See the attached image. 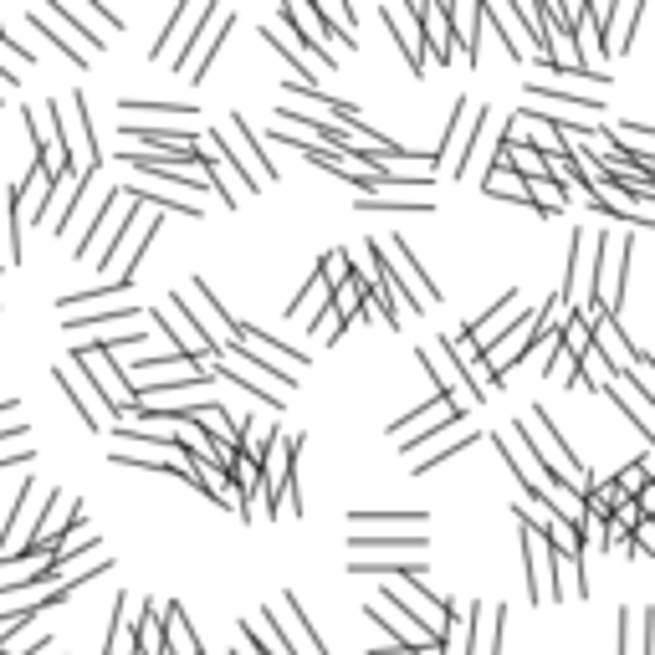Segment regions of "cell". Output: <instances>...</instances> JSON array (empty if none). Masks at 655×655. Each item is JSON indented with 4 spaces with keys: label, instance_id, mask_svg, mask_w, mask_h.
Returning a JSON list of instances; mask_svg holds the SVG:
<instances>
[{
    "label": "cell",
    "instance_id": "1",
    "mask_svg": "<svg viewBox=\"0 0 655 655\" xmlns=\"http://www.w3.org/2000/svg\"><path fill=\"white\" fill-rule=\"evenodd\" d=\"M507 441L522 451V456H533L538 466H543V476H548V482H563V487H579V497L594 487V476L584 471V461L569 451V446H563L558 441V430L548 425V415L533 405V415H522L517 425H512V435H507Z\"/></svg>",
    "mask_w": 655,
    "mask_h": 655
},
{
    "label": "cell",
    "instance_id": "2",
    "mask_svg": "<svg viewBox=\"0 0 655 655\" xmlns=\"http://www.w3.org/2000/svg\"><path fill=\"white\" fill-rule=\"evenodd\" d=\"M625 267H630V236L599 231L594 236V302L584 313L620 318V308H625Z\"/></svg>",
    "mask_w": 655,
    "mask_h": 655
},
{
    "label": "cell",
    "instance_id": "3",
    "mask_svg": "<svg viewBox=\"0 0 655 655\" xmlns=\"http://www.w3.org/2000/svg\"><path fill=\"white\" fill-rule=\"evenodd\" d=\"M72 364L82 369V379L93 384V395H98L118 420L139 405V400H134V389H128V379H123V369L113 364L108 348H98V343H72Z\"/></svg>",
    "mask_w": 655,
    "mask_h": 655
},
{
    "label": "cell",
    "instance_id": "4",
    "mask_svg": "<svg viewBox=\"0 0 655 655\" xmlns=\"http://www.w3.org/2000/svg\"><path fill=\"white\" fill-rule=\"evenodd\" d=\"M379 246V256H384V267H389V277L400 282V302H410V313H430L435 302H441V287L430 282V272L415 261V251H410V241L405 236H384V241H374Z\"/></svg>",
    "mask_w": 655,
    "mask_h": 655
},
{
    "label": "cell",
    "instance_id": "5",
    "mask_svg": "<svg viewBox=\"0 0 655 655\" xmlns=\"http://www.w3.org/2000/svg\"><path fill=\"white\" fill-rule=\"evenodd\" d=\"M261 620H267V630L277 635V645H282L287 655H328L323 635L313 630V620H308V615H302L297 594H282V599H277V609H261Z\"/></svg>",
    "mask_w": 655,
    "mask_h": 655
},
{
    "label": "cell",
    "instance_id": "6",
    "mask_svg": "<svg viewBox=\"0 0 655 655\" xmlns=\"http://www.w3.org/2000/svg\"><path fill=\"white\" fill-rule=\"evenodd\" d=\"M584 318H589V348L604 359L609 379H625V374L645 359V348H635V343L625 338L620 318H609V313H584Z\"/></svg>",
    "mask_w": 655,
    "mask_h": 655
},
{
    "label": "cell",
    "instance_id": "7",
    "mask_svg": "<svg viewBox=\"0 0 655 655\" xmlns=\"http://www.w3.org/2000/svg\"><path fill=\"white\" fill-rule=\"evenodd\" d=\"M236 26V16L231 11H221V6H210V16L195 26V36H190V47L180 52V62H174V72L180 77H190V82H205V72H210V62H215V52H221V36Z\"/></svg>",
    "mask_w": 655,
    "mask_h": 655
},
{
    "label": "cell",
    "instance_id": "8",
    "mask_svg": "<svg viewBox=\"0 0 655 655\" xmlns=\"http://www.w3.org/2000/svg\"><path fill=\"white\" fill-rule=\"evenodd\" d=\"M190 287H195V297H185V292H174V297H185V302H180L185 318H190V323H195V333L210 343V354L221 359L226 348H231V328H236V323L221 313V302H215V292L205 287V277H195Z\"/></svg>",
    "mask_w": 655,
    "mask_h": 655
},
{
    "label": "cell",
    "instance_id": "9",
    "mask_svg": "<svg viewBox=\"0 0 655 655\" xmlns=\"http://www.w3.org/2000/svg\"><path fill=\"white\" fill-rule=\"evenodd\" d=\"M277 16H282V26L292 31V41H297V52H302V57H308L313 67H328V72H338V52L328 47L333 36L318 26V16H313L308 6H297V0H287V6H282Z\"/></svg>",
    "mask_w": 655,
    "mask_h": 655
},
{
    "label": "cell",
    "instance_id": "10",
    "mask_svg": "<svg viewBox=\"0 0 655 655\" xmlns=\"http://www.w3.org/2000/svg\"><path fill=\"white\" fill-rule=\"evenodd\" d=\"M528 98H533V103H538L548 118H558V123L584 118V128H589V134H599V118H604V103H599V98L558 93V87H548V82H528Z\"/></svg>",
    "mask_w": 655,
    "mask_h": 655
},
{
    "label": "cell",
    "instance_id": "11",
    "mask_svg": "<svg viewBox=\"0 0 655 655\" xmlns=\"http://www.w3.org/2000/svg\"><path fill=\"white\" fill-rule=\"evenodd\" d=\"M476 118H482V108H476L471 98H456V103H451V128H446V144L435 149L430 159H435V164H451V174H461V169H466L471 134H476Z\"/></svg>",
    "mask_w": 655,
    "mask_h": 655
},
{
    "label": "cell",
    "instance_id": "12",
    "mask_svg": "<svg viewBox=\"0 0 655 655\" xmlns=\"http://www.w3.org/2000/svg\"><path fill=\"white\" fill-rule=\"evenodd\" d=\"M149 318L174 338V343H180V359H205V364H215V354H210V343L195 333V323L185 318V308H180V297H164V308H149Z\"/></svg>",
    "mask_w": 655,
    "mask_h": 655
},
{
    "label": "cell",
    "instance_id": "13",
    "mask_svg": "<svg viewBox=\"0 0 655 655\" xmlns=\"http://www.w3.org/2000/svg\"><path fill=\"white\" fill-rule=\"evenodd\" d=\"M410 6H415V0H410ZM415 16H420V41H425V67H430V62H435V67H451L456 36H451V26H446V0L415 6Z\"/></svg>",
    "mask_w": 655,
    "mask_h": 655
},
{
    "label": "cell",
    "instance_id": "14",
    "mask_svg": "<svg viewBox=\"0 0 655 655\" xmlns=\"http://www.w3.org/2000/svg\"><path fill=\"white\" fill-rule=\"evenodd\" d=\"M205 16H210V6H180V11L164 21V31H159V41L149 47V57H154V62H164V57L180 62V52L190 47V36H195V26H200Z\"/></svg>",
    "mask_w": 655,
    "mask_h": 655
},
{
    "label": "cell",
    "instance_id": "15",
    "mask_svg": "<svg viewBox=\"0 0 655 655\" xmlns=\"http://www.w3.org/2000/svg\"><path fill=\"white\" fill-rule=\"evenodd\" d=\"M502 625H507V609L502 604H476L471 620H466V655H497L502 650Z\"/></svg>",
    "mask_w": 655,
    "mask_h": 655
},
{
    "label": "cell",
    "instance_id": "16",
    "mask_svg": "<svg viewBox=\"0 0 655 655\" xmlns=\"http://www.w3.org/2000/svg\"><path fill=\"white\" fill-rule=\"evenodd\" d=\"M379 16H384L389 31H395L400 57H405L415 72H425V41H420V16H415V6H384Z\"/></svg>",
    "mask_w": 655,
    "mask_h": 655
},
{
    "label": "cell",
    "instance_id": "17",
    "mask_svg": "<svg viewBox=\"0 0 655 655\" xmlns=\"http://www.w3.org/2000/svg\"><path fill=\"white\" fill-rule=\"evenodd\" d=\"M640 16H645L640 0H615V11H609V21H604V31H599L604 57H625V52H630V36H635V21H640Z\"/></svg>",
    "mask_w": 655,
    "mask_h": 655
},
{
    "label": "cell",
    "instance_id": "18",
    "mask_svg": "<svg viewBox=\"0 0 655 655\" xmlns=\"http://www.w3.org/2000/svg\"><path fill=\"white\" fill-rule=\"evenodd\" d=\"M446 26H451V36H456V52L476 67L482 62V6H446Z\"/></svg>",
    "mask_w": 655,
    "mask_h": 655
},
{
    "label": "cell",
    "instance_id": "19",
    "mask_svg": "<svg viewBox=\"0 0 655 655\" xmlns=\"http://www.w3.org/2000/svg\"><path fill=\"white\" fill-rule=\"evenodd\" d=\"M492 451H502V461L512 466V476H517V482H522V492H528L533 502H543V492L553 487L548 482V476H543V466L533 461V456H522L512 441H507V435H492Z\"/></svg>",
    "mask_w": 655,
    "mask_h": 655
},
{
    "label": "cell",
    "instance_id": "20",
    "mask_svg": "<svg viewBox=\"0 0 655 655\" xmlns=\"http://www.w3.org/2000/svg\"><path fill=\"white\" fill-rule=\"evenodd\" d=\"M210 374H215V379H231L236 389H246V400H261L267 410H287V400L277 395V389L261 384V374H256L251 364H221V359H215V364H210Z\"/></svg>",
    "mask_w": 655,
    "mask_h": 655
},
{
    "label": "cell",
    "instance_id": "21",
    "mask_svg": "<svg viewBox=\"0 0 655 655\" xmlns=\"http://www.w3.org/2000/svg\"><path fill=\"white\" fill-rule=\"evenodd\" d=\"M52 374H57V384L67 389V400H72V410L82 415V425H87V430H103V410H108V405L93 395V384L77 379V369H52Z\"/></svg>",
    "mask_w": 655,
    "mask_h": 655
},
{
    "label": "cell",
    "instance_id": "22",
    "mask_svg": "<svg viewBox=\"0 0 655 655\" xmlns=\"http://www.w3.org/2000/svg\"><path fill=\"white\" fill-rule=\"evenodd\" d=\"M36 502H41V487H36V476H26L21 492H16V512H11V522H6V533H0V553H6L26 528H36ZM26 538H31V533H26Z\"/></svg>",
    "mask_w": 655,
    "mask_h": 655
},
{
    "label": "cell",
    "instance_id": "23",
    "mask_svg": "<svg viewBox=\"0 0 655 655\" xmlns=\"http://www.w3.org/2000/svg\"><path fill=\"white\" fill-rule=\"evenodd\" d=\"M425 543H430L425 533H354L348 538L354 558H364V553H410V548H425Z\"/></svg>",
    "mask_w": 655,
    "mask_h": 655
},
{
    "label": "cell",
    "instance_id": "24",
    "mask_svg": "<svg viewBox=\"0 0 655 655\" xmlns=\"http://www.w3.org/2000/svg\"><path fill=\"white\" fill-rule=\"evenodd\" d=\"M604 395H615L620 405H625V415L640 425V435L645 441H655V415H650V395H640V389L630 384V379H609V389Z\"/></svg>",
    "mask_w": 655,
    "mask_h": 655
},
{
    "label": "cell",
    "instance_id": "25",
    "mask_svg": "<svg viewBox=\"0 0 655 655\" xmlns=\"http://www.w3.org/2000/svg\"><path fill=\"white\" fill-rule=\"evenodd\" d=\"M103 655H134V615H128V594L118 589L113 599V620H108V645Z\"/></svg>",
    "mask_w": 655,
    "mask_h": 655
},
{
    "label": "cell",
    "instance_id": "26",
    "mask_svg": "<svg viewBox=\"0 0 655 655\" xmlns=\"http://www.w3.org/2000/svg\"><path fill=\"white\" fill-rule=\"evenodd\" d=\"M123 318H139V308H123V302H118V308H108V313H93V318H67L62 328H67V338H72V343H82V338L93 333V328H113V323H123Z\"/></svg>",
    "mask_w": 655,
    "mask_h": 655
},
{
    "label": "cell",
    "instance_id": "27",
    "mask_svg": "<svg viewBox=\"0 0 655 655\" xmlns=\"http://www.w3.org/2000/svg\"><path fill=\"white\" fill-rule=\"evenodd\" d=\"M26 21H31V26H36V31H41V36H47V41H57V52H62V57H67V62H72V67H87V52H82V47H77V41H72V36H67V31H57V26H52V21H47V16H41V11H36V6H31V11H26Z\"/></svg>",
    "mask_w": 655,
    "mask_h": 655
},
{
    "label": "cell",
    "instance_id": "28",
    "mask_svg": "<svg viewBox=\"0 0 655 655\" xmlns=\"http://www.w3.org/2000/svg\"><path fill=\"white\" fill-rule=\"evenodd\" d=\"M118 113L123 118H195L200 108L195 103H139V98H128V103H118Z\"/></svg>",
    "mask_w": 655,
    "mask_h": 655
},
{
    "label": "cell",
    "instance_id": "29",
    "mask_svg": "<svg viewBox=\"0 0 655 655\" xmlns=\"http://www.w3.org/2000/svg\"><path fill=\"white\" fill-rule=\"evenodd\" d=\"M354 528H420L425 512H348Z\"/></svg>",
    "mask_w": 655,
    "mask_h": 655
},
{
    "label": "cell",
    "instance_id": "30",
    "mask_svg": "<svg viewBox=\"0 0 655 655\" xmlns=\"http://www.w3.org/2000/svg\"><path fill=\"white\" fill-rule=\"evenodd\" d=\"M348 574H395V579H405V584H410V579H420V574H430V569H425L420 558H415V563H384V558L359 563V558H354V563H348Z\"/></svg>",
    "mask_w": 655,
    "mask_h": 655
},
{
    "label": "cell",
    "instance_id": "31",
    "mask_svg": "<svg viewBox=\"0 0 655 655\" xmlns=\"http://www.w3.org/2000/svg\"><path fill=\"white\" fill-rule=\"evenodd\" d=\"M359 210L369 215V210H415V215H425V210H435L425 195H359Z\"/></svg>",
    "mask_w": 655,
    "mask_h": 655
},
{
    "label": "cell",
    "instance_id": "32",
    "mask_svg": "<svg viewBox=\"0 0 655 655\" xmlns=\"http://www.w3.org/2000/svg\"><path fill=\"white\" fill-rule=\"evenodd\" d=\"M466 446H476V430H461V435H456V441H441V451H430V456H420V461H415V476H425V471H435V466H441L446 456H456V451H466Z\"/></svg>",
    "mask_w": 655,
    "mask_h": 655
},
{
    "label": "cell",
    "instance_id": "33",
    "mask_svg": "<svg viewBox=\"0 0 655 655\" xmlns=\"http://www.w3.org/2000/svg\"><path fill=\"white\" fill-rule=\"evenodd\" d=\"M522 190H528V205H533L538 215H563V195H558V185H553V180L522 185Z\"/></svg>",
    "mask_w": 655,
    "mask_h": 655
},
{
    "label": "cell",
    "instance_id": "34",
    "mask_svg": "<svg viewBox=\"0 0 655 655\" xmlns=\"http://www.w3.org/2000/svg\"><path fill=\"white\" fill-rule=\"evenodd\" d=\"M0 441H26V425H21V420L6 425V430H0Z\"/></svg>",
    "mask_w": 655,
    "mask_h": 655
},
{
    "label": "cell",
    "instance_id": "35",
    "mask_svg": "<svg viewBox=\"0 0 655 655\" xmlns=\"http://www.w3.org/2000/svg\"><path fill=\"white\" fill-rule=\"evenodd\" d=\"M11 461H16V466H26V461H31V451H11V456H0V466H11Z\"/></svg>",
    "mask_w": 655,
    "mask_h": 655
}]
</instances>
